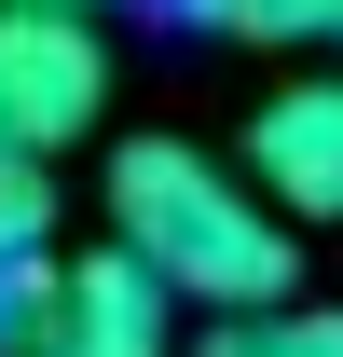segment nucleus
I'll list each match as a JSON object with an SVG mask.
<instances>
[{"instance_id":"0eeeda50","label":"nucleus","mask_w":343,"mask_h":357,"mask_svg":"<svg viewBox=\"0 0 343 357\" xmlns=\"http://www.w3.org/2000/svg\"><path fill=\"white\" fill-rule=\"evenodd\" d=\"M55 234V178L28 165V151H0V261H14V248H42Z\"/></svg>"},{"instance_id":"6e6552de","label":"nucleus","mask_w":343,"mask_h":357,"mask_svg":"<svg viewBox=\"0 0 343 357\" xmlns=\"http://www.w3.org/2000/svg\"><path fill=\"white\" fill-rule=\"evenodd\" d=\"M69 14H110V0H69Z\"/></svg>"},{"instance_id":"1a4fd4ad","label":"nucleus","mask_w":343,"mask_h":357,"mask_svg":"<svg viewBox=\"0 0 343 357\" xmlns=\"http://www.w3.org/2000/svg\"><path fill=\"white\" fill-rule=\"evenodd\" d=\"M0 151H14V137H0Z\"/></svg>"},{"instance_id":"39448f33","label":"nucleus","mask_w":343,"mask_h":357,"mask_svg":"<svg viewBox=\"0 0 343 357\" xmlns=\"http://www.w3.org/2000/svg\"><path fill=\"white\" fill-rule=\"evenodd\" d=\"M192 357H343V303H302V289L234 303V316H206V344H192Z\"/></svg>"},{"instance_id":"423d86ee","label":"nucleus","mask_w":343,"mask_h":357,"mask_svg":"<svg viewBox=\"0 0 343 357\" xmlns=\"http://www.w3.org/2000/svg\"><path fill=\"white\" fill-rule=\"evenodd\" d=\"M178 28H206V42H275V55H343V0H165Z\"/></svg>"},{"instance_id":"f03ea898","label":"nucleus","mask_w":343,"mask_h":357,"mask_svg":"<svg viewBox=\"0 0 343 357\" xmlns=\"http://www.w3.org/2000/svg\"><path fill=\"white\" fill-rule=\"evenodd\" d=\"M96 124H110V42H96V14L0 0V137L42 165V151H69Z\"/></svg>"},{"instance_id":"7ed1b4c3","label":"nucleus","mask_w":343,"mask_h":357,"mask_svg":"<svg viewBox=\"0 0 343 357\" xmlns=\"http://www.w3.org/2000/svg\"><path fill=\"white\" fill-rule=\"evenodd\" d=\"M247 178L275 220H343V69H302L247 110Z\"/></svg>"},{"instance_id":"f257e3e1","label":"nucleus","mask_w":343,"mask_h":357,"mask_svg":"<svg viewBox=\"0 0 343 357\" xmlns=\"http://www.w3.org/2000/svg\"><path fill=\"white\" fill-rule=\"evenodd\" d=\"M110 248H124L165 303H275L302 275L289 220H275V192H261L247 165H220V151H178V137H137V151H110Z\"/></svg>"},{"instance_id":"20e7f679","label":"nucleus","mask_w":343,"mask_h":357,"mask_svg":"<svg viewBox=\"0 0 343 357\" xmlns=\"http://www.w3.org/2000/svg\"><path fill=\"white\" fill-rule=\"evenodd\" d=\"M28 357H178V303L124 248L55 261V303H42V330H28Z\"/></svg>"}]
</instances>
